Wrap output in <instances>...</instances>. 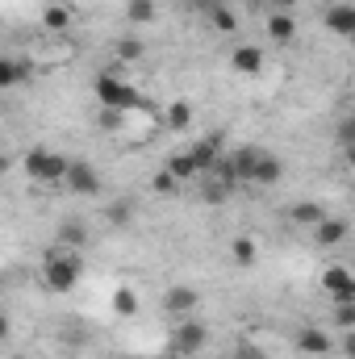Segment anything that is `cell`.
<instances>
[{
    "label": "cell",
    "mask_w": 355,
    "mask_h": 359,
    "mask_svg": "<svg viewBox=\"0 0 355 359\" xmlns=\"http://www.w3.org/2000/svg\"><path fill=\"white\" fill-rule=\"evenodd\" d=\"M29 80H34V63H25V59H0V88L29 84Z\"/></svg>",
    "instance_id": "4fadbf2b"
},
{
    "label": "cell",
    "mask_w": 355,
    "mask_h": 359,
    "mask_svg": "<svg viewBox=\"0 0 355 359\" xmlns=\"http://www.w3.org/2000/svg\"><path fill=\"white\" fill-rule=\"evenodd\" d=\"M226 196H230V192H226L217 180H209V184H205V201H226Z\"/></svg>",
    "instance_id": "1f68e13d"
},
{
    "label": "cell",
    "mask_w": 355,
    "mask_h": 359,
    "mask_svg": "<svg viewBox=\"0 0 355 359\" xmlns=\"http://www.w3.org/2000/svg\"><path fill=\"white\" fill-rule=\"evenodd\" d=\"M55 243H59V247H72V251H80V247H88V226H84V222H63Z\"/></svg>",
    "instance_id": "e0dca14e"
},
{
    "label": "cell",
    "mask_w": 355,
    "mask_h": 359,
    "mask_svg": "<svg viewBox=\"0 0 355 359\" xmlns=\"http://www.w3.org/2000/svg\"><path fill=\"white\" fill-rule=\"evenodd\" d=\"M126 17H130L134 25L155 21V0H130V4H126Z\"/></svg>",
    "instance_id": "d4e9b609"
},
{
    "label": "cell",
    "mask_w": 355,
    "mask_h": 359,
    "mask_svg": "<svg viewBox=\"0 0 355 359\" xmlns=\"http://www.w3.org/2000/svg\"><path fill=\"white\" fill-rule=\"evenodd\" d=\"M196 288H188V284H172L168 292H163V309L172 313V318H192V309H196Z\"/></svg>",
    "instance_id": "8992f818"
},
{
    "label": "cell",
    "mask_w": 355,
    "mask_h": 359,
    "mask_svg": "<svg viewBox=\"0 0 355 359\" xmlns=\"http://www.w3.org/2000/svg\"><path fill=\"white\" fill-rule=\"evenodd\" d=\"M188 121H192V104H188V100H176V104L168 109V130L184 134V130H188Z\"/></svg>",
    "instance_id": "603a6c76"
},
{
    "label": "cell",
    "mask_w": 355,
    "mask_h": 359,
    "mask_svg": "<svg viewBox=\"0 0 355 359\" xmlns=\"http://www.w3.org/2000/svg\"><path fill=\"white\" fill-rule=\"evenodd\" d=\"M72 21H76V13H72L67 4H46V13H42V25H46L51 34H63Z\"/></svg>",
    "instance_id": "ac0fdd59"
},
{
    "label": "cell",
    "mask_w": 355,
    "mask_h": 359,
    "mask_svg": "<svg viewBox=\"0 0 355 359\" xmlns=\"http://www.w3.org/2000/svg\"><path fill=\"white\" fill-rule=\"evenodd\" d=\"M151 188H155V192H163V196H172V192H180V180L172 176V172H168V168H163V172H159V176L151 180Z\"/></svg>",
    "instance_id": "4316f807"
},
{
    "label": "cell",
    "mask_w": 355,
    "mask_h": 359,
    "mask_svg": "<svg viewBox=\"0 0 355 359\" xmlns=\"http://www.w3.org/2000/svg\"><path fill=\"white\" fill-rule=\"evenodd\" d=\"M4 172H8V159H0V176H4Z\"/></svg>",
    "instance_id": "d590c367"
},
{
    "label": "cell",
    "mask_w": 355,
    "mask_h": 359,
    "mask_svg": "<svg viewBox=\"0 0 355 359\" xmlns=\"http://www.w3.org/2000/svg\"><path fill=\"white\" fill-rule=\"evenodd\" d=\"M63 184L72 188V192H80V196H92L96 188H100V176H96V168L92 163H67V176H63Z\"/></svg>",
    "instance_id": "52a82bcc"
},
{
    "label": "cell",
    "mask_w": 355,
    "mask_h": 359,
    "mask_svg": "<svg viewBox=\"0 0 355 359\" xmlns=\"http://www.w3.org/2000/svg\"><path fill=\"white\" fill-rule=\"evenodd\" d=\"M209 25H213L217 34H234V29H239V17L217 0V4H209Z\"/></svg>",
    "instance_id": "7402d4cb"
},
{
    "label": "cell",
    "mask_w": 355,
    "mask_h": 359,
    "mask_svg": "<svg viewBox=\"0 0 355 359\" xmlns=\"http://www.w3.org/2000/svg\"><path fill=\"white\" fill-rule=\"evenodd\" d=\"M67 163H72V159H63V155H55V151H46V147H34V151H25L21 172L34 180V184H63Z\"/></svg>",
    "instance_id": "3957f363"
},
{
    "label": "cell",
    "mask_w": 355,
    "mask_h": 359,
    "mask_svg": "<svg viewBox=\"0 0 355 359\" xmlns=\"http://www.w3.org/2000/svg\"><path fill=\"white\" fill-rule=\"evenodd\" d=\"M113 309H117L121 318H134V313H138V292H134V288H117V292H113Z\"/></svg>",
    "instance_id": "cb8c5ba5"
},
{
    "label": "cell",
    "mask_w": 355,
    "mask_h": 359,
    "mask_svg": "<svg viewBox=\"0 0 355 359\" xmlns=\"http://www.w3.org/2000/svg\"><path fill=\"white\" fill-rule=\"evenodd\" d=\"M335 322H339L343 330H351V322H355V301H335Z\"/></svg>",
    "instance_id": "83f0119b"
},
{
    "label": "cell",
    "mask_w": 355,
    "mask_h": 359,
    "mask_svg": "<svg viewBox=\"0 0 355 359\" xmlns=\"http://www.w3.org/2000/svg\"><path fill=\"white\" fill-rule=\"evenodd\" d=\"M159 359H180V355H159Z\"/></svg>",
    "instance_id": "8d00e7d4"
},
{
    "label": "cell",
    "mask_w": 355,
    "mask_h": 359,
    "mask_svg": "<svg viewBox=\"0 0 355 359\" xmlns=\"http://www.w3.org/2000/svg\"><path fill=\"white\" fill-rule=\"evenodd\" d=\"M80 271H84L80 251L59 247V243H55V247L46 251V259H42V280H46L51 292H72V288L80 284Z\"/></svg>",
    "instance_id": "6da1fadb"
},
{
    "label": "cell",
    "mask_w": 355,
    "mask_h": 359,
    "mask_svg": "<svg viewBox=\"0 0 355 359\" xmlns=\"http://www.w3.org/2000/svg\"><path fill=\"white\" fill-rule=\"evenodd\" d=\"M113 50H117V59H121V63H134V59H142V42H138V38H121Z\"/></svg>",
    "instance_id": "484cf974"
},
{
    "label": "cell",
    "mask_w": 355,
    "mask_h": 359,
    "mask_svg": "<svg viewBox=\"0 0 355 359\" xmlns=\"http://www.w3.org/2000/svg\"><path fill=\"white\" fill-rule=\"evenodd\" d=\"M267 38L280 42V46H288V42L297 38V17H293L288 8H272V13H267Z\"/></svg>",
    "instance_id": "ba28073f"
},
{
    "label": "cell",
    "mask_w": 355,
    "mask_h": 359,
    "mask_svg": "<svg viewBox=\"0 0 355 359\" xmlns=\"http://www.w3.org/2000/svg\"><path fill=\"white\" fill-rule=\"evenodd\" d=\"M255 4H264V8H293V0H255Z\"/></svg>",
    "instance_id": "836d02e7"
},
{
    "label": "cell",
    "mask_w": 355,
    "mask_h": 359,
    "mask_svg": "<svg viewBox=\"0 0 355 359\" xmlns=\"http://www.w3.org/2000/svg\"><path fill=\"white\" fill-rule=\"evenodd\" d=\"M351 142H355V121L351 117H343V126H339V151L351 155Z\"/></svg>",
    "instance_id": "f1b7e54d"
},
{
    "label": "cell",
    "mask_w": 355,
    "mask_h": 359,
    "mask_svg": "<svg viewBox=\"0 0 355 359\" xmlns=\"http://www.w3.org/2000/svg\"><path fill=\"white\" fill-rule=\"evenodd\" d=\"M343 238H347V222H343V217H330V213H326V217L314 226V243H318V247H339Z\"/></svg>",
    "instance_id": "7c38bea8"
},
{
    "label": "cell",
    "mask_w": 355,
    "mask_h": 359,
    "mask_svg": "<svg viewBox=\"0 0 355 359\" xmlns=\"http://www.w3.org/2000/svg\"><path fill=\"white\" fill-rule=\"evenodd\" d=\"M109 222H113V226H126V222H130V205H126V201H121V205H109Z\"/></svg>",
    "instance_id": "4dcf8cb0"
},
{
    "label": "cell",
    "mask_w": 355,
    "mask_h": 359,
    "mask_svg": "<svg viewBox=\"0 0 355 359\" xmlns=\"http://www.w3.org/2000/svg\"><path fill=\"white\" fill-rule=\"evenodd\" d=\"M205 343H209V330H205L196 318H180L176 334H172V351H176V355H196Z\"/></svg>",
    "instance_id": "277c9868"
},
{
    "label": "cell",
    "mask_w": 355,
    "mask_h": 359,
    "mask_svg": "<svg viewBox=\"0 0 355 359\" xmlns=\"http://www.w3.org/2000/svg\"><path fill=\"white\" fill-rule=\"evenodd\" d=\"M288 217H293L297 226H318V222L326 217V209H322L318 201H297V205L288 209Z\"/></svg>",
    "instance_id": "d6986e66"
},
{
    "label": "cell",
    "mask_w": 355,
    "mask_h": 359,
    "mask_svg": "<svg viewBox=\"0 0 355 359\" xmlns=\"http://www.w3.org/2000/svg\"><path fill=\"white\" fill-rule=\"evenodd\" d=\"M4 339H8V318L0 313V343H4Z\"/></svg>",
    "instance_id": "e575fe53"
},
{
    "label": "cell",
    "mask_w": 355,
    "mask_h": 359,
    "mask_svg": "<svg viewBox=\"0 0 355 359\" xmlns=\"http://www.w3.org/2000/svg\"><path fill=\"white\" fill-rule=\"evenodd\" d=\"M326 25H330V34H339V38H355V8L351 4H335V8L326 13Z\"/></svg>",
    "instance_id": "5bb4252c"
},
{
    "label": "cell",
    "mask_w": 355,
    "mask_h": 359,
    "mask_svg": "<svg viewBox=\"0 0 355 359\" xmlns=\"http://www.w3.org/2000/svg\"><path fill=\"white\" fill-rule=\"evenodd\" d=\"M280 180H284V163H280L276 155L260 151V155H255V172H251V184H260V188H272V184H280Z\"/></svg>",
    "instance_id": "9c48e42d"
},
{
    "label": "cell",
    "mask_w": 355,
    "mask_h": 359,
    "mask_svg": "<svg viewBox=\"0 0 355 359\" xmlns=\"http://www.w3.org/2000/svg\"><path fill=\"white\" fill-rule=\"evenodd\" d=\"M130 113H117V109H100V130H121Z\"/></svg>",
    "instance_id": "f546056e"
},
{
    "label": "cell",
    "mask_w": 355,
    "mask_h": 359,
    "mask_svg": "<svg viewBox=\"0 0 355 359\" xmlns=\"http://www.w3.org/2000/svg\"><path fill=\"white\" fill-rule=\"evenodd\" d=\"M230 67H234L239 76H260V72H264V46H234Z\"/></svg>",
    "instance_id": "30bf717a"
},
{
    "label": "cell",
    "mask_w": 355,
    "mask_h": 359,
    "mask_svg": "<svg viewBox=\"0 0 355 359\" xmlns=\"http://www.w3.org/2000/svg\"><path fill=\"white\" fill-rule=\"evenodd\" d=\"M239 359H267L255 343H239Z\"/></svg>",
    "instance_id": "d6a6232c"
},
{
    "label": "cell",
    "mask_w": 355,
    "mask_h": 359,
    "mask_svg": "<svg viewBox=\"0 0 355 359\" xmlns=\"http://www.w3.org/2000/svg\"><path fill=\"white\" fill-rule=\"evenodd\" d=\"M8 359H25V355H8Z\"/></svg>",
    "instance_id": "74e56055"
},
{
    "label": "cell",
    "mask_w": 355,
    "mask_h": 359,
    "mask_svg": "<svg viewBox=\"0 0 355 359\" xmlns=\"http://www.w3.org/2000/svg\"><path fill=\"white\" fill-rule=\"evenodd\" d=\"M205 4H217V0H205Z\"/></svg>",
    "instance_id": "f35d334b"
},
{
    "label": "cell",
    "mask_w": 355,
    "mask_h": 359,
    "mask_svg": "<svg viewBox=\"0 0 355 359\" xmlns=\"http://www.w3.org/2000/svg\"><path fill=\"white\" fill-rule=\"evenodd\" d=\"M168 172L180 180V184H188V180L201 176V168H196V159H192V151H176L172 159H168Z\"/></svg>",
    "instance_id": "2e32d148"
},
{
    "label": "cell",
    "mask_w": 355,
    "mask_h": 359,
    "mask_svg": "<svg viewBox=\"0 0 355 359\" xmlns=\"http://www.w3.org/2000/svg\"><path fill=\"white\" fill-rule=\"evenodd\" d=\"M297 351H305V355H326V351H330V334L318 330V326H309V330L297 334Z\"/></svg>",
    "instance_id": "9a60e30c"
},
{
    "label": "cell",
    "mask_w": 355,
    "mask_h": 359,
    "mask_svg": "<svg viewBox=\"0 0 355 359\" xmlns=\"http://www.w3.org/2000/svg\"><path fill=\"white\" fill-rule=\"evenodd\" d=\"M255 147H239L234 155H230V163H234V172H239V184H251V172H255Z\"/></svg>",
    "instance_id": "44dd1931"
},
{
    "label": "cell",
    "mask_w": 355,
    "mask_h": 359,
    "mask_svg": "<svg viewBox=\"0 0 355 359\" xmlns=\"http://www.w3.org/2000/svg\"><path fill=\"white\" fill-rule=\"evenodd\" d=\"M96 100H100V109H117V113H134V109L147 104L126 76H113V72L96 76Z\"/></svg>",
    "instance_id": "7a4b0ae2"
},
{
    "label": "cell",
    "mask_w": 355,
    "mask_h": 359,
    "mask_svg": "<svg viewBox=\"0 0 355 359\" xmlns=\"http://www.w3.org/2000/svg\"><path fill=\"white\" fill-rule=\"evenodd\" d=\"M230 255H234V264H239V268H255V259H260V251H255V238L239 234V238L230 243Z\"/></svg>",
    "instance_id": "ffe728a7"
},
{
    "label": "cell",
    "mask_w": 355,
    "mask_h": 359,
    "mask_svg": "<svg viewBox=\"0 0 355 359\" xmlns=\"http://www.w3.org/2000/svg\"><path fill=\"white\" fill-rule=\"evenodd\" d=\"M192 159H196V168H201V176L222 159V134H205L201 142H192Z\"/></svg>",
    "instance_id": "8fae6325"
},
{
    "label": "cell",
    "mask_w": 355,
    "mask_h": 359,
    "mask_svg": "<svg viewBox=\"0 0 355 359\" xmlns=\"http://www.w3.org/2000/svg\"><path fill=\"white\" fill-rule=\"evenodd\" d=\"M322 288H326L335 301H355V276H351V268L330 264V268L322 271Z\"/></svg>",
    "instance_id": "5b68a950"
}]
</instances>
